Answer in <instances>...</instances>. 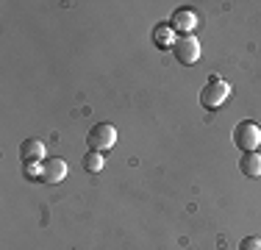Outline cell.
<instances>
[{"label": "cell", "mask_w": 261, "mask_h": 250, "mask_svg": "<svg viewBox=\"0 0 261 250\" xmlns=\"http://www.w3.org/2000/svg\"><path fill=\"white\" fill-rule=\"evenodd\" d=\"M172 53H175V59L181 61V64L189 67L200 59V42H197L195 36H178L175 45H172Z\"/></svg>", "instance_id": "277c9868"}, {"label": "cell", "mask_w": 261, "mask_h": 250, "mask_svg": "<svg viewBox=\"0 0 261 250\" xmlns=\"http://www.w3.org/2000/svg\"><path fill=\"white\" fill-rule=\"evenodd\" d=\"M239 250H261V239L258 236H247L239 242Z\"/></svg>", "instance_id": "8fae6325"}, {"label": "cell", "mask_w": 261, "mask_h": 250, "mask_svg": "<svg viewBox=\"0 0 261 250\" xmlns=\"http://www.w3.org/2000/svg\"><path fill=\"white\" fill-rule=\"evenodd\" d=\"M67 178V161L64 159H47L42 164V181L45 184H61Z\"/></svg>", "instance_id": "8992f818"}, {"label": "cell", "mask_w": 261, "mask_h": 250, "mask_svg": "<svg viewBox=\"0 0 261 250\" xmlns=\"http://www.w3.org/2000/svg\"><path fill=\"white\" fill-rule=\"evenodd\" d=\"M228 95H231V86H228L222 78L211 75L208 84L200 89V106H203L206 111H217V109H222V106H225Z\"/></svg>", "instance_id": "6da1fadb"}, {"label": "cell", "mask_w": 261, "mask_h": 250, "mask_svg": "<svg viewBox=\"0 0 261 250\" xmlns=\"http://www.w3.org/2000/svg\"><path fill=\"white\" fill-rule=\"evenodd\" d=\"M233 145L242 147L245 153H250V150H256L261 145V128L256 122H239L233 128Z\"/></svg>", "instance_id": "3957f363"}, {"label": "cell", "mask_w": 261, "mask_h": 250, "mask_svg": "<svg viewBox=\"0 0 261 250\" xmlns=\"http://www.w3.org/2000/svg\"><path fill=\"white\" fill-rule=\"evenodd\" d=\"M153 45H156L159 50H170L172 45H175V31L170 28V22H161L153 28Z\"/></svg>", "instance_id": "9c48e42d"}, {"label": "cell", "mask_w": 261, "mask_h": 250, "mask_svg": "<svg viewBox=\"0 0 261 250\" xmlns=\"http://www.w3.org/2000/svg\"><path fill=\"white\" fill-rule=\"evenodd\" d=\"M25 175L28 178H42V167L39 164H25Z\"/></svg>", "instance_id": "7c38bea8"}, {"label": "cell", "mask_w": 261, "mask_h": 250, "mask_svg": "<svg viewBox=\"0 0 261 250\" xmlns=\"http://www.w3.org/2000/svg\"><path fill=\"white\" fill-rule=\"evenodd\" d=\"M239 170H242V175H247V178H261V153H256V150L245 153L239 159Z\"/></svg>", "instance_id": "ba28073f"}, {"label": "cell", "mask_w": 261, "mask_h": 250, "mask_svg": "<svg viewBox=\"0 0 261 250\" xmlns=\"http://www.w3.org/2000/svg\"><path fill=\"white\" fill-rule=\"evenodd\" d=\"M20 159L25 161V164H39V161L45 159V145H42L39 139H25L20 145Z\"/></svg>", "instance_id": "52a82bcc"}, {"label": "cell", "mask_w": 261, "mask_h": 250, "mask_svg": "<svg viewBox=\"0 0 261 250\" xmlns=\"http://www.w3.org/2000/svg\"><path fill=\"white\" fill-rule=\"evenodd\" d=\"M84 170H89V172H100L103 167H106V159H103V153H95V150H89V153L84 156Z\"/></svg>", "instance_id": "30bf717a"}, {"label": "cell", "mask_w": 261, "mask_h": 250, "mask_svg": "<svg viewBox=\"0 0 261 250\" xmlns=\"http://www.w3.org/2000/svg\"><path fill=\"white\" fill-rule=\"evenodd\" d=\"M170 28L178 31L181 36H192V34H195V28H197V14L192 9H186V6H181V9L172 11Z\"/></svg>", "instance_id": "5b68a950"}, {"label": "cell", "mask_w": 261, "mask_h": 250, "mask_svg": "<svg viewBox=\"0 0 261 250\" xmlns=\"http://www.w3.org/2000/svg\"><path fill=\"white\" fill-rule=\"evenodd\" d=\"M117 142V128L109 122H97L89 128V134H86V145L89 150H95V153H106L109 147H114Z\"/></svg>", "instance_id": "7a4b0ae2"}]
</instances>
